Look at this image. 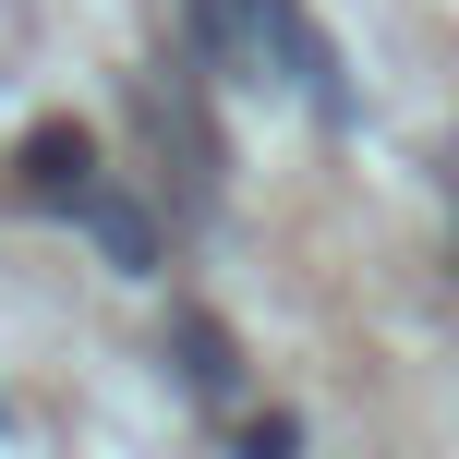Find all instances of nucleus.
I'll return each mask as SVG.
<instances>
[{
  "instance_id": "1",
  "label": "nucleus",
  "mask_w": 459,
  "mask_h": 459,
  "mask_svg": "<svg viewBox=\"0 0 459 459\" xmlns=\"http://www.w3.org/2000/svg\"><path fill=\"white\" fill-rule=\"evenodd\" d=\"M266 61L290 73V97L315 121H351V85H339V48H326V24L302 13V0H266Z\"/></svg>"
},
{
  "instance_id": "2",
  "label": "nucleus",
  "mask_w": 459,
  "mask_h": 459,
  "mask_svg": "<svg viewBox=\"0 0 459 459\" xmlns=\"http://www.w3.org/2000/svg\"><path fill=\"white\" fill-rule=\"evenodd\" d=\"M61 218H73V230H85V242H97V254H109V266H121V278H158V266H169V254H158V218H145V206H134V194H109V182H85V194H73V206H61Z\"/></svg>"
},
{
  "instance_id": "3",
  "label": "nucleus",
  "mask_w": 459,
  "mask_h": 459,
  "mask_svg": "<svg viewBox=\"0 0 459 459\" xmlns=\"http://www.w3.org/2000/svg\"><path fill=\"white\" fill-rule=\"evenodd\" d=\"M13 169H24L37 206H73V194L97 182V145H85V121H37V134L13 145Z\"/></svg>"
},
{
  "instance_id": "4",
  "label": "nucleus",
  "mask_w": 459,
  "mask_h": 459,
  "mask_svg": "<svg viewBox=\"0 0 459 459\" xmlns=\"http://www.w3.org/2000/svg\"><path fill=\"white\" fill-rule=\"evenodd\" d=\"M182 37H194V61L254 73L266 61V0H182Z\"/></svg>"
},
{
  "instance_id": "5",
  "label": "nucleus",
  "mask_w": 459,
  "mask_h": 459,
  "mask_svg": "<svg viewBox=\"0 0 459 459\" xmlns=\"http://www.w3.org/2000/svg\"><path fill=\"white\" fill-rule=\"evenodd\" d=\"M169 363H182L194 399H230V387H242V351H230V326L206 315V302H169Z\"/></svg>"
},
{
  "instance_id": "6",
  "label": "nucleus",
  "mask_w": 459,
  "mask_h": 459,
  "mask_svg": "<svg viewBox=\"0 0 459 459\" xmlns=\"http://www.w3.org/2000/svg\"><path fill=\"white\" fill-rule=\"evenodd\" d=\"M242 447H254V459H290V447H302V423H290V411H254V423H242Z\"/></svg>"
},
{
  "instance_id": "7",
  "label": "nucleus",
  "mask_w": 459,
  "mask_h": 459,
  "mask_svg": "<svg viewBox=\"0 0 459 459\" xmlns=\"http://www.w3.org/2000/svg\"><path fill=\"white\" fill-rule=\"evenodd\" d=\"M0 423H13V411H0Z\"/></svg>"
}]
</instances>
